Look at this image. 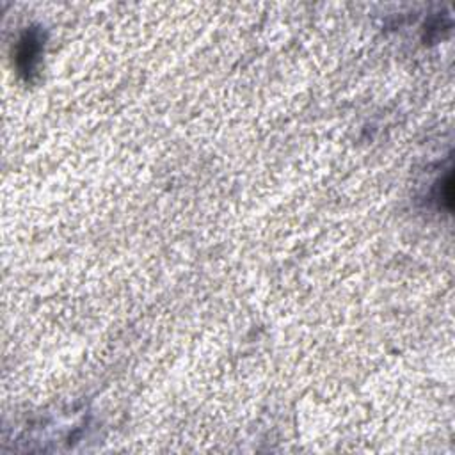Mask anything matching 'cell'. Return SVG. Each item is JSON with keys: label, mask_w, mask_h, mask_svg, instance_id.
I'll return each mask as SVG.
<instances>
[{"label": "cell", "mask_w": 455, "mask_h": 455, "mask_svg": "<svg viewBox=\"0 0 455 455\" xmlns=\"http://www.w3.org/2000/svg\"><path fill=\"white\" fill-rule=\"evenodd\" d=\"M20 43L21 45L18 48V66H21L25 61V66L21 68V71L30 73L34 70V61H36L37 54H39V45H37L39 41L34 36L27 34Z\"/></svg>", "instance_id": "6da1fadb"}]
</instances>
